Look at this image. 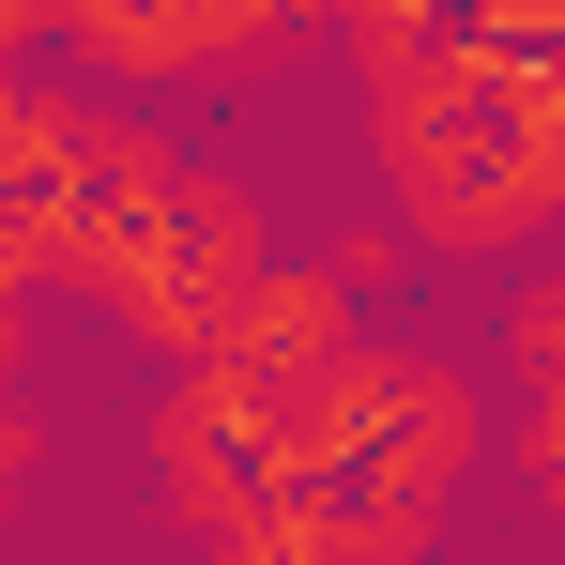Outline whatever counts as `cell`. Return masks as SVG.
Instances as JSON below:
<instances>
[{"label": "cell", "mask_w": 565, "mask_h": 565, "mask_svg": "<svg viewBox=\"0 0 565 565\" xmlns=\"http://www.w3.org/2000/svg\"><path fill=\"white\" fill-rule=\"evenodd\" d=\"M352 46L382 77V169L428 245H504L565 214V93L520 77V46H489L459 15H367Z\"/></svg>", "instance_id": "6da1fadb"}, {"label": "cell", "mask_w": 565, "mask_h": 565, "mask_svg": "<svg viewBox=\"0 0 565 565\" xmlns=\"http://www.w3.org/2000/svg\"><path fill=\"white\" fill-rule=\"evenodd\" d=\"M77 230H93L77 107H0V337H15V290L77 276Z\"/></svg>", "instance_id": "7a4b0ae2"}, {"label": "cell", "mask_w": 565, "mask_h": 565, "mask_svg": "<svg viewBox=\"0 0 565 565\" xmlns=\"http://www.w3.org/2000/svg\"><path fill=\"white\" fill-rule=\"evenodd\" d=\"M77 46H93V62H138V77H169V62H230V46H260V15H93Z\"/></svg>", "instance_id": "3957f363"}, {"label": "cell", "mask_w": 565, "mask_h": 565, "mask_svg": "<svg viewBox=\"0 0 565 565\" xmlns=\"http://www.w3.org/2000/svg\"><path fill=\"white\" fill-rule=\"evenodd\" d=\"M520 444H535V489H551V520H565V397H535V428H520Z\"/></svg>", "instance_id": "277c9868"}]
</instances>
